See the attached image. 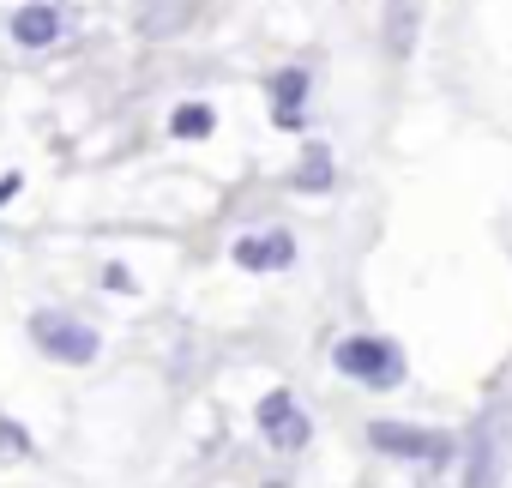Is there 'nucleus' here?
Instances as JSON below:
<instances>
[{"label": "nucleus", "instance_id": "nucleus-1", "mask_svg": "<svg viewBox=\"0 0 512 488\" xmlns=\"http://www.w3.org/2000/svg\"><path fill=\"white\" fill-rule=\"evenodd\" d=\"M512 470V392L488 398L464 434V488H500Z\"/></svg>", "mask_w": 512, "mask_h": 488}, {"label": "nucleus", "instance_id": "nucleus-2", "mask_svg": "<svg viewBox=\"0 0 512 488\" xmlns=\"http://www.w3.org/2000/svg\"><path fill=\"white\" fill-rule=\"evenodd\" d=\"M332 362H338V374H350V380H362V386H374V392H392V386L404 380V350H398L392 338H374V332L344 338V344L332 350Z\"/></svg>", "mask_w": 512, "mask_h": 488}, {"label": "nucleus", "instance_id": "nucleus-3", "mask_svg": "<svg viewBox=\"0 0 512 488\" xmlns=\"http://www.w3.org/2000/svg\"><path fill=\"white\" fill-rule=\"evenodd\" d=\"M31 338H37V350L43 356H55V362H97V332L85 326V320H73V314H61V308H43V314H31Z\"/></svg>", "mask_w": 512, "mask_h": 488}, {"label": "nucleus", "instance_id": "nucleus-4", "mask_svg": "<svg viewBox=\"0 0 512 488\" xmlns=\"http://www.w3.org/2000/svg\"><path fill=\"white\" fill-rule=\"evenodd\" d=\"M368 446H380L386 458H410V464H446L452 458V434L410 428V422H368Z\"/></svg>", "mask_w": 512, "mask_h": 488}, {"label": "nucleus", "instance_id": "nucleus-5", "mask_svg": "<svg viewBox=\"0 0 512 488\" xmlns=\"http://www.w3.org/2000/svg\"><path fill=\"white\" fill-rule=\"evenodd\" d=\"M260 434H266L278 452H302L308 434H314V422L302 416V404H296L290 392H266V398H260Z\"/></svg>", "mask_w": 512, "mask_h": 488}, {"label": "nucleus", "instance_id": "nucleus-6", "mask_svg": "<svg viewBox=\"0 0 512 488\" xmlns=\"http://www.w3.org/2000/svg\"><path fill=\"white\" fill-rule=\"evenodd\" d=\"M290 260H296V235L290 229H260V235L235 241V266L241 272H284Z\"/></svg>", "mask_w": 512, "mask_h": 488}, {"label": "nucleus", "instance_id": "nucleus-7", "mask_svg": "<svg viewBox=\"0 0 512 488\" xmlns=\"http://www.w3.org/2000/svg\"><path fill=\"white\" fill-rule=\"evenodd\" d=\"M266 97H272V121H278V127H302V115H308V73H302V67L272 73Z\"/></svg>", "mask_w": 512, "mask_h": 488}, {"label": "nucleus", "instance_id": "nucleus-8", "mask_svg": "<svg viewBox=\"0 0 512 488\" xmlns=\"http://www.w3.org/2000/svg\"><path fill=\"white\" fill-rule=\"evenodd\" d=\"M422 31V0H386V55L404 61Z\"/></svg>", "mask_w": 512, "mask_h": 488}, {"label": "nucleus", "instance_id": "nucleus-9", "mask_svg": "<svg viewBox=\"0 0 512 488\" xmlns=\"http://www.w3.org/2000/svg\"><path fill=\"white\" fill-rule=\"evenodd\" d=\"M13 37H19L25 49H43V43L61 37V13H55V7H19V13H13Z\"/></svg>", "mask_w": 512, "mask_h": 488}, {"label": "nucleus", "instance_id": "nucleus-10", "mask_svg": "<svg viewBox=\"0 0 512 488\" xmlns=\"http://www.w3.org/2000/svg\"><path fill=\"white\" fill-rule=\"evenodd\" d=\"M290 181H296L302 193H320V187H332V151H326V145H308Z\"/></svg>", "mask_w": 512, "mask_h": 488}, {"label": "nucleus", "instance_id": "nucleus-11", "mask_svg": "<svg viewBox=\"0 0 512 488\" xmlns=\"http://www.w3.org/2000/svg\"><path fill=\"white\" fill-rule=\"evenodd\" d=\"M211 127H217L211 103H181V109L169 115V133H175V139H205Z\"/></svg>", "mask_w": 512, "mask_h": 488}, {"label": "nucleus", "instance_id": "nucleus-12", "mask_svg": "<svg viewBox=\"0 0 512 488\" xmlns=\"http://www.w3.org/2000/svg\"><path fill=\"white\" fill-rule=\"evenodd\" d=\"M13 458H31V434L0 416V464H13Z\"/></svg>", "mask_w": 512, "mask_h": 488}, {"label": "nucleus", "instance_id": "nucleus-13", "mask_svg": "<svg viewBox=\"0 0 512 488\" xmlns=\"http://www.w3.org/2000/svg\"><path fill=\"white\" fill-rule=\"evenodd\" d=\"M103 284H109V290H133V272H127V266H109Z\"/></svg>", "mask_w": 512, "mask_h": 488}, {"label": "nucleus", "instance_id": "nucleus-14", "mask_svg": "<svg viewBox=\"0 0 512 488\" xmlns=\"http://www.w3.org/2000/svg\"><path fill=\"white\" fill-rule=\"evenodd\" d=\"M19 193V175H7V181H0V199H13Z\"/></svg>", "mask_w": 512, "mask_h": 488}]
</instances>
